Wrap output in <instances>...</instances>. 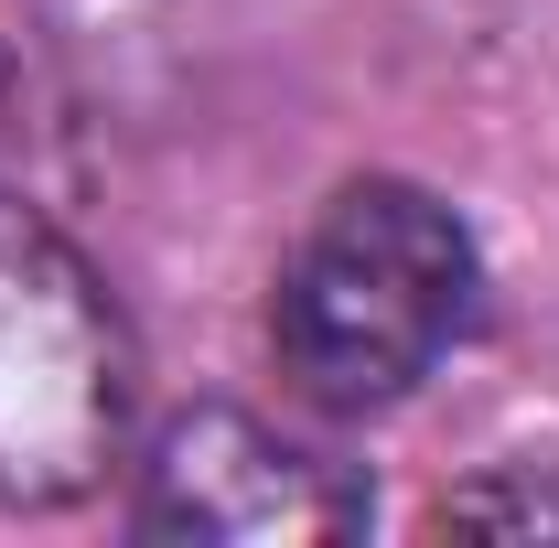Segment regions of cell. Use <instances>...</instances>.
Wrapping results in <instances>:
<instances>
[{
  "mask_svg": "<svg viewBox=\"0 0 559 548\" xmlns=\"http://www.w3.org/2000/svg\"><path fill=\"white\" fill-rule=\"evenodd\" d=\"M485 259L419 183H345L280 270L270 334L312 409H388L463 344Z\"/></svg>",
  "mask_w": 559,
  "mask_h": 548,
  "instance_id": "6da1fadb",
  "label": "cell"
},
{
  "mask_svg": "<svg viewBox=\"0 0 559 548\" xmlns=\"http://www.w3.org/2000/svg\"><path fill=\"white\" fill-rule=\"evenodd\" d=\"M130 441V323L108 279L0 194V516L75 505Z\"/></svg>",
  "mask_w": 559,
  "mask_h": 548,
  "instance_id": "7a4b0ae2",
  "label": "cell"
},
{
  "mask_svg": "<svg viewBox=\"0 0 559 548\" xmlns=\"http://www.w3.org/2000/svg\"><path fill=\"white\" fill-rule=\"evenodd\" d=\"M140 538L173 548H290V538H345L366 527V484L345 463L301 452L290 430L248 409H183L151 452H140Z\"/></svg>",
  "mask_w": 559,
  "mask_h": 548,
  "instance_id": "3957f363",
  "label": "cell"
},
{
  "mask_svg": "<svg viewBox=\"0 0 559 548\" xmlns=\"http://www.w3.org/2000/svg\"><path fill=\"white\" fill-rule=\"evenodd\" d=\"M441 527H463V538H559V463H516V474L495 484H463L452 505H441Z\"/></svg>",
  "mask_w": 559,
  "mask_h": 548,
  "instance_id": "277c9868",
  "label": "cell"
}]
</instances>
